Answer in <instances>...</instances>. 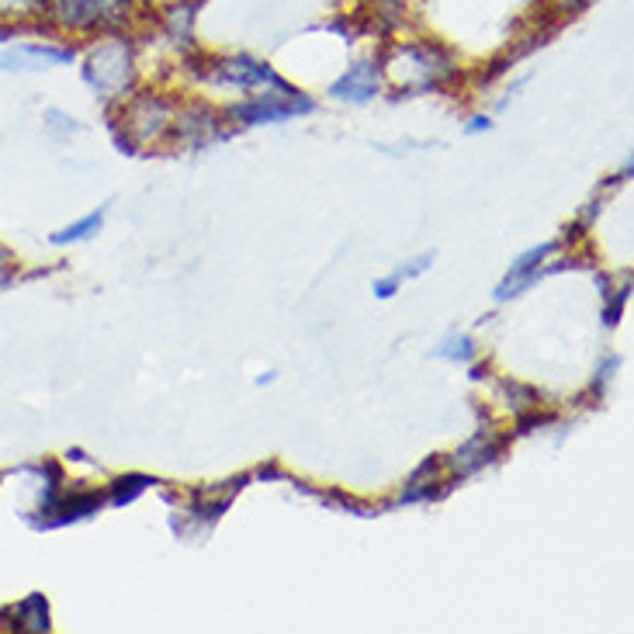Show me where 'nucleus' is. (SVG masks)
<instances>
[{"instance_id": "1", "label": "nucleus", "mask_w": 634, "mask_h": 634, "mask_svg": "<svg viewBox=\"0 0 634 634\" xmlns=\"http://www.w3.org/2000/svg\"><path fill=\"white\" fill-rule=\"evenodd\" d=\"M132 4L135 0H38V14H43L46 28L91 32L125 25Z\"/></svg>"}, {"instance_id": "2", "label": "nucleus", "mask_w": 634, "mask_h": 634, "mask_svg": "<svg viewBox=\"0 0 634 634\" xmlns=\"http://www.w3.org/2000/svg\"><path fill=\"white\" fill-rule=\"evenodd\" d=\"M395 63L406 67V76H416V81L399 91V97L420 94V91H441L454 73H458V63L454 56L438 46V43H409L395 49Z\"/></svg>"}, {"instance_id": "3", "label": "nucleus", "mask_w": 634, "mask_h": 634, "mask_svg": "<svg viewBox=\"0 0 634 634\" xmlns=\"http://www.w3.org/2000/svg\"><path fill=\"white\" fill-rule=\"evenodd\" d=\"M132 46L125 38H111V43H101L91 56H87V67H84V81L101 94H122L132 84Z\"/></svg>"}, {"instance_id": "4", "label": "nucleus", "mask_w": 634, "mask_h": 634, "mask_svg": "<svg viewBox=\"0 0 634 634\" xmlns=\"http://www.w3.org/2000/svg\"><path fill=\"white\" fill-rule=\"evenodd\" d=\"M315 108L312 97L299 94V91H271L261 97H250V101L229 108L232 118H240L243 125H274V122H285V118L295 115H309Z\"/></svg>"}, {"instance_id": "5", "label": "nucleus", "mask_w": 634, "mask_h": 634, "mask_svg": "<svg viewBox=\"0 0 634 634\" xmlns=\"http://www.w3.org/2000/svg\"><path fill=\"white\" fill-rule=\"evenodd\" d=\"M73 49L70 46H52V43H22L14 49L0 52V70L4 73H35V70H52L73 63Z\"/></svg>"}, {"instance_id": "6", "label": "nucleus", "mask_w": 634, "mask_h": 634, "mask_svg": "<svg viewBox=\"0 0 634 634\" xmlns=\"http://www.w3.org/2000/svg\"><path fill=\"white\" fill-rule=\"evenodd\" d=\"M105 497L97 489H84V482H73V489H63V497L56 500L52 513L38 524V530H49V527H67L76 521H87L101 510Z\"/></svg>"}, {"instance_id": "7", "label": "nucleus", "mask_w": 634, "mask_h": 634, "mask_svg": "<svg viewBox=\"0 0 634 634\" xmlns=\"http://www.w3.org/2000/svg\"><path fill=\"white\" fill-rule=\"evenodd\" d=\"M506 444H510V438H492L489 430H479L471 441H465L458 451L451 454V465H454V471H458V479H468V475H475L479 468L497 462L500 454L506 451Z\"/></svg>"}, {"instance_id": "8", "label": "nucleus", "mask_w": 634, "mask_h": 634, "mask_svg": "<svg viewBox=\"0 0 634 634\" xmlns=\"http://www.w3.org/2000/svg\"><path fill=\"white\" fill-rule=\"evenodd\" d=\"M170 118V105L164 101V97L156 94H143L135 97V101L125 108V125H129V139L139 146V139H149L156 135Z\"/></svg>"}, {"instance_id": "9", "label": "nucleus", "mask_w": 634, "mask_h": 634, "mask_svg": "<svg viewBox=\"0 0 634 634\" xmlns=\"http://www.w3.org/2000/svg\"><path fill=\"white\" fill-rule=\"evenodd\" d=\"M250 486V475H236L229 482H219V486H202L191 492V517L194 521H219L223 513L229 510L232 497L240 489Z\"/></svg>"}, {"instance_id": "10", "label": "nucleus", "mask_w": 634, "mask_h": 634, "mask_svg": "<svg viewBox=\"0 0 634 634\" xmlns=\"http://www.w3.org/2000/svg\"><path fill=\"white\" fill-rule=\"evenodd\" d=\"M379 91H382V70H379V63H358V67L347 70L340 81L330 87V97H336V101L364 105Z\"/></svg>"}, {"instance_id": "11", "label": "nucleus", "mask_w": 634, "mask_h": 634, "mask_svg": "<svg viewBox=\"0 0 634 634\" xmlns=\"http://www.w3.org/2000/svg\"><path fill=\"white\" fill-rule=\"evenodd\" d=\"M219 115H215L208 105H191L177 115V125H174V139H181L188 146H205L212 139H219Z\"/></svg>"}, {"instance_id": "12", "label": "nucleus", "mask_w": 634, "mask_h": 634, "mask_svg": "<svg viewBox=\"0 0 634 634\" xmlns=\"http://www.w3.org/2000/svg\"><path fill=\"white\" fill-rule=\"evenodd\" d=\"M0 618L8 621L11 631H32V634H46L52 624H49V600L43 593H32L22 603H14L8 610H0Z\"/></svg>"}, {"instance_id": "13", "label": "nucleus", "mask_w": 634, "mask_h": 634, "mask_svg": "<svg viewBox=\"0 0 634 634\" xmlns=\"http://www.w3.org/2000/svg\"><path fill=\"white\" fill-rule=\"evenodd\" d=\"M430 264H433V253H423V256H416L412 264L395 267L388 277H379V282H374V295H379V299H392V295L399 291V288L409 282V277H420Z\"/></svg>"}, {"instance_id": "14", "label": "nucleus", "mask_w": 634, "mask_h": 634, "mask_svg": "<svg viewBox=\"0 0 634 634\" xmlns=\"http://www.w3.org/2000/svg\"><path fill=\"white\" fill-rule=\"evenodd\" d=\"M149 486H160V479H153V475H118V479L108 486V497L115 506H125V503L143 497Z\"/></svg>"}, {"instance_id": "15", "label": "nucleus", "mask_w": 634, "mask_h": 634, "mask_svg": "<svg viewBox=\"0 0 634 634\" xmlns=\"http://www.w3.org/2000/svg\"><path fill=\"white\" fill-rule=\"evenodd\" d=\"M101 223H105V208H97V212L84 215L81 223H73V226H67V229L52 232V236H49V243H52V247H67V243L91 240V236H97V229H101Z\"/></svg>"}, {"instance_id": "16", "label": "nucleus", "mask_w": 634, "mask_h": 634, "mask_svg": "<svg viewBox=\"0 0 634 634\" xmlns=\"http://www.w3.org/2000/svg\"><path fill=\"white\" fill-rule=\"evenodd\" d=\"M554 250H559V243H541V247L521 253L517 261H513V267H510L506 277H534V282H541V277H545V267L541 264H545V256L554 253Z\"/></svg>"}, {"instance_id": "17", "label": "nucleus", "mask_w": 634, "mask_h": 634, "mask_svg": "<svg viewBox=\"0 0 634 634\" xmlns=\"http://www.w3.org/2000/svg\"><path fill=\"white\" fill-rule=\"evenodd\" d=\"M309 497H315V500L326 503V506H333V510L354 513V517H379V513L385 510V506H368V503H361V500H354V497H347V492H340V489H330V492H309Z\"/></svg>"}, {"instance_id": "18", "label": "nucleus", "mask_w": 634, "mask_h": 634, "mask_svg": "<svg viewBox=\"0 0 634 634\" xmlns=\"http://www.w3.org/2000/svg\"><path fill=\"white\" fill-rule=\"evenodd\" d=\"M438 358H444V361H458V364H468V361H475V354H479V347H475V340L468 333H451L447 340L433 350Z\"/></svg>"}, {"instance_id": "19", "label": "nucleus", "mask_w": 634, "mask_h": 634, "mask_svg": "<svg viewBox=\"0 0 634 634\" xmlns=\"http://www.w3.org/2000/svg\"><path fill=\"white\" fill-rule=\"evenodd\" d=\"M202 8V0H191V4H181V11H167L164 22L170 28L174 38H181V43H191V22H194V11Z\"/></svg>"}, {"instance_id": "20", "label": "nucleus", "mask_w": 634, "mask_h": 634, "mask_svg": "<svg viewBox=\"0 0 634 634\" xmlns=\"http://www.w3.org/2000/svg\"><path fill=\"white\" fill-rule=\"evenodd\" d=\"M603 299H607V306H603V323L607 326H618L621 323V312H624V306L631 299V288L624 285V288H618L613 295H603Z\"/></svg>"}, {"instance_id": "21", "label": "nucleus", "mask_w": 634, "mask_h": 634, "mask_svg": "<svg viewBox=\"0 0 634 634\" xmlns=\"http://www.w3.org/2000/svg\"><path fill=\"white\" fill-rule=\"evenodd\" d=\"M554 423V412H541V409H534V412H517V438H524V433H534V430H541V427H551Z\"/></svg>"}, {"instance_id": "22", "label": "nucleus", "mask_w": 634, "mask_h": 634, "mask_svg": "<svg viewBox=\"0 0 634 634\" xmlns=\"http://www.w3.org/2000/svg\"><path fill=\"white\" fill-rule=\"evenodd\" d=\"M618 368H621V358H613V354H610V358L603 361V368H600V379H593V392H597V399L603 395V385L613 379V371H618Z\"/></svg>"}, {"instance_id": "23", "label": "nucleus", "mask_w": 634, "mask_h": 634, "mask_svg": "<svg viewBox=\"0 0 634 634\" xmlns=\"http://www.w3.org/2000/svg\"><path fill=\"white\" fill-rule=\"evenodd\" d=\"M551 4L559 14H576V11L589 8V0H551Z\"/></svg>"}, {"instance_id": "24", "label": "nucleus", "mask_w": 634, "mask_h": 634, "mask_svg": "<svg viewBox=\"0 0 634 634\" xmlns=\"http://www.w3.org/2000/svg\"><path fill=\"white\" fill-rule=\"evenodd\" d=\"M256 475H261L264 482H271V479H288V475H285L282 468H277V462H267V465H264L261 471H256Z\"/></svg>"}, {"instance_id": "25", "label": "nucleus", "mask_w": 634, "mask_h": 634, "mask_svg": "<svg viewBox=\"0 0 634 634\" xmlns=\"http://www.w3.org/2000/svg\"><path fill=\"white\" fill-rule=\"evenodd\" d=\"M8 267H11V253L0 247V288H4L8 282H11V274H8Z\"/></svg>"}, {"instance_id": "26", "label": "nucleus", "mask_w": 634, "mask_h": 634, "mask_svg": "<svg viewBox=\"0 0 634 634\" xmlns=\"http://www.w3.org/2000/svg\"><path fill=\"white\" fill-rule=\"evenodd\" d=\"M489 125H492V122H489V118H482V115H479V118H471V125H468V135H475V132H486Z\"/></svg>"}, {"instance_id": "27", "label": "nucleus", "mask_w": 634, "mask_h": 634, "mask_svg": "<svg viewBox=\"0 0 634 634\" xmlns=\"http://www.w3.org/2000/svg\"><path fill=\"white\" fill-rule=\"evenodd\" d=\"M0 482H4V475H0Z\"/></svg>"}]
</instances>
